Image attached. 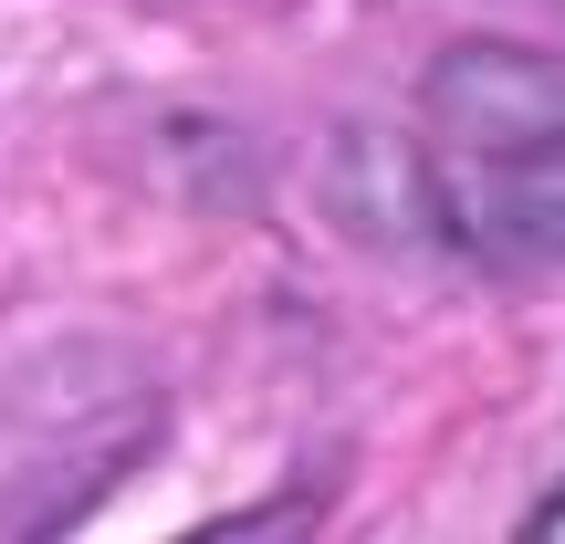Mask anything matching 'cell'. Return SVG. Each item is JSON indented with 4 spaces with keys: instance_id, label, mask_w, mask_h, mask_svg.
<instances>
[{
    "instance_id": "obj_1",
    "label": "cell",
    "mask_w": 565,
    "mask_h": 544,
    "mask_svg": "<svg viewBox=\"0 0 565 544\" xmlns=\"http://www.w3.org/2000/svg\"><path fill=\"white\" fill-rule=\"evenodd\" d=\"M419 168L461 242L565 263V63L461 42L419 95Z\"/></svg>"
},
{
    "instance_id": "obj_2",
    "label": "cell",
    "mask_w": 565,
    "mask_h": 544,
    "mask_svg": "<svg viewBox=\"0 0 565 544\" xmlns=\"http://www.w3.org/2000/svg\"><path fill=\"white\" fill-rule=\"evenodd\" d=\"M315 524H324V492L315 482H282V492H263V503H242L231 524H200L179 544H303Z\"/></svg>"
},
{
    "instance_id": "obj_3",
    "label": "cell",
    "mask_w": 565,
    "mask_h": 544,
    "mask_svg": "<svg viewBox=\"0 0 565 544\" xmlns=\"http://www.w3.org/2000/svg\"><path fill=\"white\" fill-rule=\"evenodd\" d=\"M513 544H565V482L545 492V503H534L524 513V534H513Z\"/></svg>"
}]
</instances>
